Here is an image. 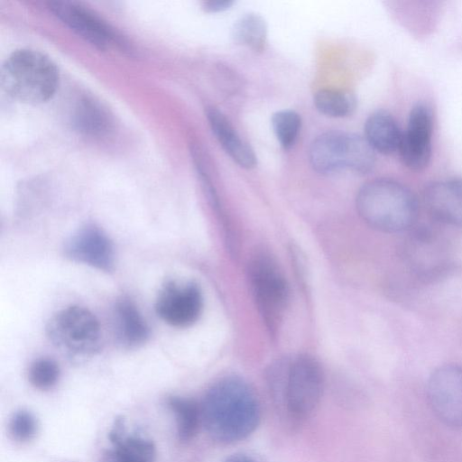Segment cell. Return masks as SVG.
<instances>
[{
  "instance_id": "1",
  "label": "cell",
  "mask_w": 462,
  "mask_h": 462,
  "mask_svg": "<svg viewBox=\"0 0 462 462\" xmlns=\"http://www.w3.org/2000/svg\"><path fill=\"white\" fill-rule=\"evenodd\" d=\"M200 411L208 434L224 444L247 438L261 420L260 402L254 389L236 376L216 382L206 393Z\"/></svg>"
},
{
  "instance_id": "2",
  "label": "cell",
  "mask_w": 462,
  "mask_h": 462,
  "mask_svg": "<svg viewBox=\"0 0 462 462\" xmlns=\"http://www.w3.org/2000/svg\"><path fill=\"white\" fill-rule=\"evenodd\" d=\"M268 382L279 410L289 420L300 422L313 412L320 401L324 374L316 358L300 354L273 364Z\"/></svg>"
},
{
  "instance_id": "3",
  "label": "cell",
  "mask_w": 462,
  "mask_h": 462,
  "mask_svg": "<svg viewBox=\"0 0 462 462\" xmlns=\"http://www.w3.org/2000/svg\"><path fill=\"white\" fill-rule=\"evenodd\" d=\"M356 206L363 221L380 232H406L417 224L416 196L393 180L376 179L365 183L356 195Z\"/></svg>"
},
{
  "instance_id": "4",
  "label": "cell",
  "mask_w": 462,
  "mask_h": 462,
  "mask_svg": "<svg viewBox=\"0 0 462 462\" xmlns=\"http://www.w3.org/2000/svg\"><path fill=\"white\" fill-rule=\"evenodd\" d=\"M1 86L14 99L30 105L49 100L59 85V70L45 54L32 49L13 51L1 68Z\"/></svg>"
},
{
  "instance_id": "5",
  "label": "cell",
  "mask_w": 462,
  "mask_h": 462,
  "mask_svg": "<svg viewBox=\"0 0 462 462\" xmlns=\"http://www.w3.org/2000/svg\"><path fill=\"white\" fill-rule=\"evenodd\" d=\"M374 152L366 139L358 134L330 131L313 140L309 160L312 168L322 174L344 169L365 174L374 166Z\"/></svg>"
},
{
  "instance_id": "6",
  "label": "cell",
  "mask_w": 462,
  "mask_h": 462,
  "mask_svg": "<svg viewBox=\"0 0 462 462\" xmlns=\"http://www.w3.org/2000/svg\"><path fill=\"white\" fill-rule=\"evenodd\" d=\"M402 263L417 280L433 282L451 268V249L445 237L430 226L417 224L406 231L401 243Z\"/></svg>"
},
{
  "instance_id": "7",
  "label": "cell",
  "mask_w": 462,
  "mask_h": 462,
  "mask_svg": "<svg viewBox=\"0 0 462 462\" xmlns=\"http://www.w3.org/2000/svg\"><path fill=\"white\" fill-rule=\"evenodd\" d=\"M248 278L258 311L270 335L276 336L289 303L286 279L276 262L263 253L251 260Z\"/></svg>"
},
{
  "instance_id": "8",
  "label": "cell",
  "mask_w": 462,
  "mask_h": 462,
  "mask_svg": "<svg viewBox=\"0 0 462 462\" xmlns=\"http://www.w3.org/2000/svg\"><path fill=\"white\" fill-rule=\"evenodd\" d=\"M49 340L73 358L95 355L100 347V325L88 309L69 306L56 312L46 325Z\"/></svg>"
},
{
  "instance_id": "9",
  "label": "cell",
  "mask_w": 462,
  "mask_h": 462,
  "mask_svg": "<svg viewBox=\"0 0 462 462\" xmlns=\"http://www.w3.org/2000/svg\"><path fill=\"white\" fill-rule=\"evenodd\" d=\"M426 391L435 416L446 426L462 430V366L437 367L428 379Z\"/></svg>"
},
{
  "instance_id": "10",
  "label": "cell",
  "mask_w": 462,
  "mask_h": 462,
  "mask_svg": "<svg viewBox=\"0 0 462 462\" xmlns=\"http://www.w3.org/2000/svg\"><path fill=\"white\" fill-rule=\"evenodd\" d=\"M432 133L433 114L430 107L423 103L415 105L410 112L398 149L405 167L420 171L428 166L432 151Z\"/></svg>"
},
{
  "instance_id": "11",
  "label": "cell",
  "mask_w": 462,
  "mask_h": 462,
  "mask_svg": "<svg viewBox=\"0 0 462 462\" xmlns=\"http://www.w3.org/2000/svg\"><path fill=\"white\" fill-rule=\"evenodd\" d=\"M203 308L199 287L193 282H169L159 293L155 303L157 315L167 324L186 328L194 324Z\"/></svg>"
},
{
  "instance_id": "12",
  "label": "cell",
  "mask_w": 462,
  "mask_h": 462,
  "mask_svg": "<svg viewBox=\"0 0 462 462\" xmlns=\"http://www.w3.org/2000/svg\"><path fill=\"white\" fill-rule=\"evenodd\" d=\"M64 252L72 261L108 272L113 269L115 252L107 235L95 225H86L67 240Z\"/></svg>"
},
{
  "instance_id": "13",
  "label": "cell",
  "mask_w": 462,
  "mask_h": 462,
  "mask_svg": "<svg viewBox=\"0 0 462 462\" xmlns=\"http://www.w3.org/2000/svg\"><path fill=\"white\" fill-rule=\"evenodd\" d=\"M50 10L79 36L100 50H106L118 39L99 17L80 5L69 1H52Z\"/></svg>"
},
{
  "instance_id": "14",
  "label": "cell",
  "mask_w": 462,
  "mask_h": 462,
  "mask_svg": "<svg viewBox=\"0 0 462 462\" xmlns=\"http://www.w3.org/2000/svg\"><path fill=\"white\" fill-rule=\"evenodd\" d=\"M423 203L436 222L462 226V179H447L429 184L423 192Z\"/></svg>"
},
{
  "instance_id": "15",
  "label": "cell",
  "mask_w": 462,
  "mask_h": 462,
  "mask_svg": "<svg viewBox=\"0 0 462 462\" xmlns=\"http://www.w3.org/2000/svg\"><path fill=\"white\" fill-rule=\"evenodd\" d=\"M207 118L213 134L231 159L240 167L254 168L257 159L254 150L241 139L227 118L214 107L207 110Z\"/></svg>"
},
{
  "instance_id": "16",
  "label": "cell",
  "mask_w": 462,
  "mask_h": 462,
  "mask_svg": "<svg viewBox=\"0 0 462 462\" xmlns=\"http://www.w3.org/2000/svg\"><path fill=\"white\" fill-rule=\"evenodd\" d=\"M115 335L125 347H138L149 337V328L136 306L128 299L119 300L114 310Z\"/></svg>"
},
{
  "instance_id": "17",
  "label": "cell",
  "mask_w": 462,
  "mask_h": 462,
  "mask_svg": "<svg viewBox=\"0 0 462 462\" xmlns=\"http://www.w3.org/2000/svg\"><path fill=\"white\" fill-rule=\"evenodd\" d=\"M365 134L374 151L390 154L398 151L402 132L393 116L381 110L373 113L366 119Z\"/></svg>"
},
{
  "instance_id": "18",
  "label": "cell",
  "mask_w": 462,
  "mask_h": 462,
  "mask_svg": "<svg viewBox=\"0 0 462 462\" xmlns=\"http://www.w3.org/2000/svg\"><path fill=\"white\" fill-rule=\"evenodd\" d=\"M168 406L174 412L177 421V432L183 442L192 439L201 422L200 405L190 398L171 396Z\"/></svg>"
},
{
  "instance_id": "19",
  "label": "cell",
  "mask_w": 462,
  "mask_h": 462,
  "mask_svg": "<svg viewBox=\"0 0 462 462\" xmlns=\"http://www.w3.org/2000/svg\"><path fill=\"white\" fill-rule=\"evenodd\" d=\"M73 121L81 133L100 135L107 131L110 119L103 107L92 99L83 98L77 104Z\"/></svg>"
},
{
  "instance_id": "20",
  "label": "cell",
  "mask_w": 462,
  "mask_h": 462,
  "mask_svg": "<svg viewBox=\"0 0 462 462\" xmlns=\"http://www.w3.org/2000/svg\"><path fill=\"white\" fill-rule=\"evenodd\" d=\"M232 36L237 43L254 51H263L266 43L267 26L257 14H246L234 24Z\"/></svg>"
},
{
  "instance_id": "21",
  "label": "cell",
  "mask_w": 462,
  "mask_h": 462,
  "mask_svg": "<svg viewBox=\"0 0 462 462\" xmlns=\"http://www.w3.org/2000/svg\"><path fill=\"white\" fill-rule=\"evenodd\" d=\"M106 462H154L156 450L153 443L139 437L122 439L114 444Z\"/></svg>"
},
{
  "instance_id": "22",
  "label": "cell",
  "mask_w": 462,
  "mask_h": 462,
  "mask_svg": "<svg viewBox=\"0 0 462 462\" xmlns=\"http://www.w3.org/2000/svg\"><path fill=\"white\" fill-rule=\"evenodd\" d=\"M317 109L330 117L347 116L355 110L356 100L353 94L336 90L320 89L314 97Z\"/></svg>"
},
{
  "instance_id": "23",
  "label": "cell",
  "mask_w": 462,
  "mask_h": 462,
  "mask_svg": "<svg viewBox=\"0 0 462 462\" xmlns=\"http://www.w3.org/2000/svg\"><path fill=\"white\" fill-rule=\"evenodd\" d=\"M301 126L300 115L293 110H281L272 116V127L283 149L291 148L299 135Z\"/></svg>"
},
{
  "instance_id": "24",
  "label": "cell",
  "mask_w": 462,
  "mask_h": 462,
  "mask_svg": "<svg viewBox=\"0 0 462 462\" xmlns=\"http://www.w3.org/2000/svg\"><path fill=\"white\" fill-rule=\"evenodd\" d=\"M60 376L58 364L51 358L35 360L29 369V380L37 389L48 390L56 384Z\"/></svg>"
},
{
  "instance_id": "25",
  "label": "cell",
  "mask_w": 462,
  "mask_h": 462,
  "mask_svg": "<svg viewBox=\"0 0 462 462\" xmlns=\"http://www.w3.org/2000/svg\"><path fill=\"white\" fill-rule=\"evenodd\" d=\"M9 429L14 439L18 441L30 440L35 436L37 431L36 419L28 411H19L13 415Z\"/></svg>"
},
{
  "instance_id": "26",
  "label": "cell",
  "mask_w": 462,
  "mask_h": 462,
  "mask_svg": "<svg viewBox=\"0 0 462 462\" xmlns=\"http://www.w3.org/2000/svg\"><path fill=\"white\" fill-rule=\"evenodd\" d=\"M233 5L229 0H211L204 3V8L208 12H221L228 9Z\"/></svg>"
},
{
  "instance_id": "27",
  "label": "cell",
  "mask_w": 462,
  "mask_h": 462,
  "mask_svg": "<svg viewBox=\"0 0 462 462\" xmlns=\"http://www.w3.org/2000/svg\"><path fill=\"white\" fill-rule=\"evenodd\" d=\"M224 462H257L253 457L245 454H234L226 457Z\"/></svg>"
}]
</instances>
